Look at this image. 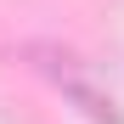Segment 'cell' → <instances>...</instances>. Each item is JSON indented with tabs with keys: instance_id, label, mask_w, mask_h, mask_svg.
<instances>
[{
	"instance_id": "cell-1",
	"label": "cell",
	"mask_w": 124,
	"mask_h": 124,
	"mask_svg": "<svg viewBox=\"0 0 124 124\" xmlns=\"http://www.w3.org/2000/svg\"><path fill=\"white\" fill-rule=\"evenodd\" d=\"M34 56H39V68H45V73H51V79H56V85L68 90V96H73V101H79V107H85L90 118H101V124H118V113H113V96H101V90L90 85V79L73 68V56H68V51L34 45Z\"/></svg>"
}]
</instances>
